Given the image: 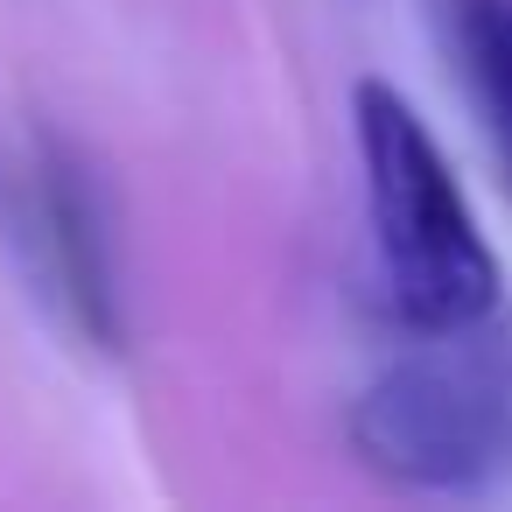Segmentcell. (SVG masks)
<instances>
[{
    "label": "cell",
    "instance_id": "cell-1",
    "mask_svg": "<svg viewBox=\"0 0 512 512\" xmlns=\"http://www.w3.org/2000/svg\"><path fill=\"white\" fill-rule=\"evenodd\" d=\"M351 120H358L365 211H372L379 281H386L393 316L414 337L477 330L498 309V253L484 246L449 176V155L435 148L428 120L386 78L351 85Z\"/></svg>",
    "mask_w": 512,
    "mask_h": 512
},
{
    "label": "cell",
    "instance_id": "cell-2",
    "mask_svg": "<svg viewBox=\"0 0 512 512\" xmlns=\"http://www.w3.org/2000/svg\"><path fill=\"white\" fill-rule=\"evenodd\" d=\"M351 449L386 484L484 491L512 470V358L477 330L428 337L351 400Z\"/></svg>",
    "mask_w": 512,
    "mask_h": 512
},
{
    "label": "cell",
    "instance_id": "cell-3",
    "mask_svg": "<svg viewBox=\"0 0 512 512\" xmlns=\"http://www.w3.org/2000/svg\"><path fill=\"white\" fill-rule=\"evenodd\" d=\"M0 239H8L15 267L29 274V295L50 302V316L71 337H85L92 351L127 344L113 211L71 148L43 141L36 162L0 169Z\"/></svg>",
    "mask_w": 512,
    "mask_h": 512
},
{
    "label": "cell",
    "instance_id": "cell-4",
    "mask_svg": "<svg viewBox=\"0 0 512 512\" xmlns=\"http://www.w3.org/2000/svg\"><path fill=\"white\" fill-rule=\"evenodd\" d=\"M435 15L491 148L512 169V0H435Z\"/></svg>",
    "mask_w": 512,
    "mask_h": 512
},
{
    "label": "cell",
    "instance_id": "cell-5",
    "mask_svg": "<svg viewBox=\"0 0 512 512\" xmlns=\"http://www.w3.org/2000/svg\"><path fill=\"white\" fill-rule=\"evenodd\" d=\"M505 358H512V337H505Z\"/></svg>",
    "mask_w": 512,
    "mask_h": 512
}]
</instances>
